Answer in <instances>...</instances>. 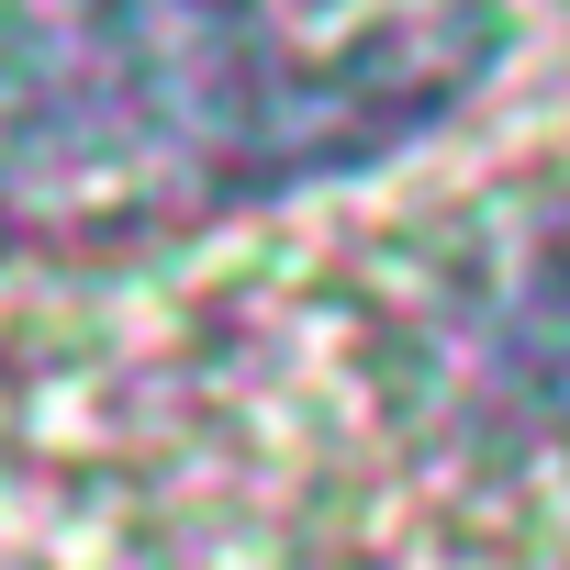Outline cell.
<instances>
[{"label": "cell", "instance_id": "cell-1", "mask_svg": "<svg viewBox=\"0 0 570 570\" xmlns=\"http://www.w3.org/2000/svg\"><path fill=\"white\" fill-rule=\"evenodd\" d=\"M503 0H0V257L124 268L448 124Z\"/></svg>", "mask_w": 570, "mask_h": 570}]
</instances>
